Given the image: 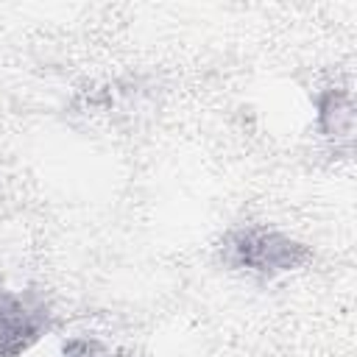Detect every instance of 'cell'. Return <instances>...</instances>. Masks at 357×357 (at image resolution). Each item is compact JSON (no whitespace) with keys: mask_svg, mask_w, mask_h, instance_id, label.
I'll list each match as a JSON object with an SVG mask.
<instances>
[{"mask_svg":"<svg viewBox=\"0 0 357 357\" xmlns=\"http://www.w3.org/2000/svg\"><path fill=\"white\" fill-rule=\"evenodd\" d=\"M312 257L315 251L307 240L262 220L231 223L215 243V262L226 273L254 282H276L293 276L304 271Z\"/></svg>","mask_w":357,"mask_h":357,"instance_id":"cell-1","label":"cell"},{"mask_svg":"<svg viewBox=\"0 0 357 357\" xmlns=\"http://www.w3.org/2000/svg\"><path fill=\"white\" fill-rule=\"evenodd\" d=\"M59 357H126L123 349L103 335L95 332H75L61 337L59 343Z\"/></svg>","mask_w":357,"mask_h":357,"instance_id":"cell-4","label":"cell"},{"mask_svg":"<svg viewBox=\"0 0 357 357\" xmlns=\"http://www.w3.org/2000/svg\"><path fill=\"white\" fill-rule=\"evenodd\" d=\"M312 106V126L318 139L335 153V156H351L354 148V123H357V109H354V92L349 81L340 78H326L315 84L310 95Z\"/></svg>","mask_w":357,"mask_h":357,"instance_id":"cell-3","label":"cell"},{"mask_svg":"<svg viewBox=\"0 0 357 357\" xmlns=\"http://www.w3.org/2000/svg\"><path fill=\"white\" fill-rule=\"evenodd\" d=\"M53 329L56 310L42 287H0V357H25Z\"/></svg>","mask_w":357,"mask_h":357,"instance_id":"cell-2","label":"cell"}]
</instances>
